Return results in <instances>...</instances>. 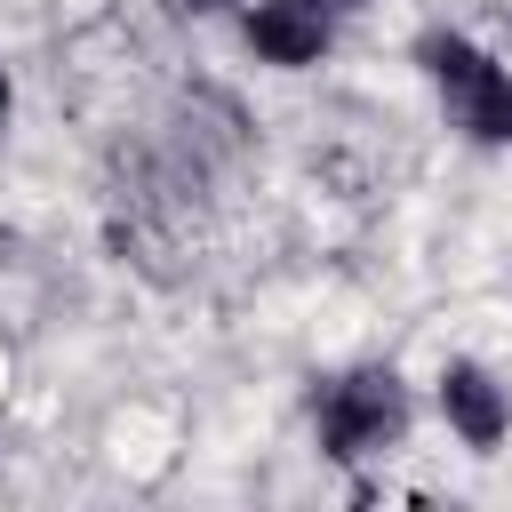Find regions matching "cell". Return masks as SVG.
Segmentation results:
<instances>
[{
	"instance_id": "2",
	"label": "cell",
	"mask_w": 512,
	"mask_h": 512,
	"mask_svg": "<svg viewBox=\"0 0 512 512\" xmlns=\"http://www.w3.org/2000/svg\"><path fill=\"white\" fill-rule=\"evenodd\" d=\"M424 72H432V88H440V104H448V120L464 128V136H480V144H512V72L496 64V56H480L472 40H456V32H424Z\"/></svg>"
},
{
	"instance_id": "1",
	"label": "cell",
	"mask_w": 512,
	"mask_h": 512,
	"mask_svg": "<svg viewBox=\"0 0 512 512\" xmlns=\"http://www.w3.org/2000/svg\"><path fill=\"white\" fill-rule=\"evenodd\" d=\"M312 424H320V448L328 456H376L408 432V392L392 368H352V376H328L320 400H312Z\"/></svg>"
},
{
	"instance_id": "3",
	"label": "cell",
	"mask_w": 512,
	"mask_h": 512,
	"mask_svg": "<svg viewBox=\"0 0 512 512\" xmlns=\"http://www.w3.org/2000/svg\"><path fill=\"white\" fill-rule=\"evenodd\" d=\"M328 40H336L328 0H256V8H248V48H256L264 64H280V72L320 64Z\"/></svg>"
},
{
	"instance_id": "5",
	"label": "cell",
	"mask_w": 512,
	"mask_h": 512,
	"mask_svg": "<svg viewBox=\"0 0 512 512\" xmlns=\"http://www.w3.org/2000/svg\"><path fill=\"white\" fill-rule=\"evenodd\" d=\"M168 8H184V16H208V8H224V0H168Z\"/></svg>"
},
{
	"instance_id": "6",
	"label": "cell",
	"mask_w": 512,
	"mask_h": 512,
	"mask_svg": "<svg viewBox=\"0 0 512 512\" xmlns=\"http://www.w3.org/2000/svg\"><path fill=\"white\" fill-rule=\"evenodd\" d=\"M0 120H8V72H0Z\"/></svg>"
},
{
	"instance_id": "4",
	"label": "cell",
	"mask_w": 512,
	"mask_h": 512,
	"mask_svg": "<svg viewBox=\"0 0 512 512\" xmlns=\"http://www.w3.org/2000/svg\"><path fill=\"white\" fill-rule=\"evenodd\" d=\"M440 416L464 448H496L512 432V392L480 368V360H448L440 368Z\"/></svg>"
}]
</instances>
